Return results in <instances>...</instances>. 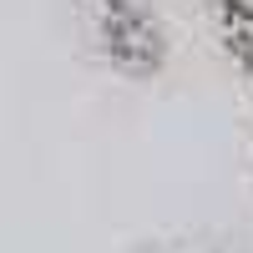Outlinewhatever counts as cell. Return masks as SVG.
Segmentation results:
<instances>
[{"label":"cell","mask_w":253,"mask_h":253,"mask_svg":"<svg viewBox=\"0 0 253 253\" xmlns=\"http://www.w3.org/2000/svg\"><path fill=\"white\" fill-rule=\"evenodd\" d=\"M101 36L122 71H152L162 61V36L137 0H101Z\"/></svg>","instance_id":"6da1fadb"}]
</instances>
